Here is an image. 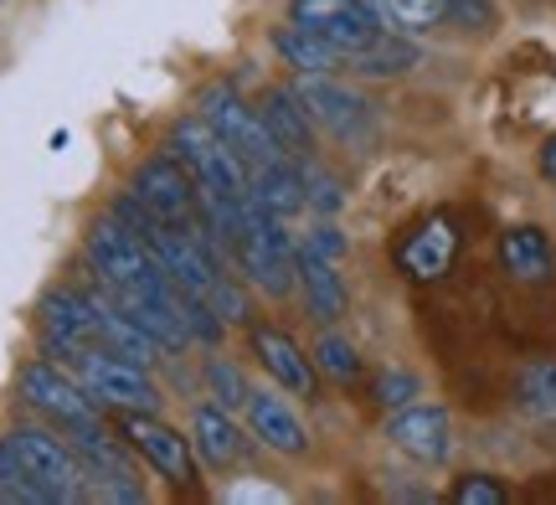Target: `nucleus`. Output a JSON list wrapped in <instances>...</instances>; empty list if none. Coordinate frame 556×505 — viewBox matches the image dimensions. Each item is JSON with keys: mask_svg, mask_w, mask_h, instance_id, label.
Masks as SVG:
<instances>
[{"mask_svg": "<svg viewBox=\"0 0 556 505\" xmlns=\"http://www.w3.org/2000/svg\"><path fill=\"white\" fill-rule=\"evenodd\" d=\"M505 495H510V490L500 485L495 475H464V480L454 485L458 505H505Z\"/></svg>", "mask_w": 556, "mask_h": 505, "instance_id": "obj_31", "label": "nucleus"}, {"mask_svg": "<svg viewBox=\"0 0 556 505\" xmlns=\"http://www.w3.org/2000/svg\"><path fill=\"white\" fill-rule=\"evenodd\" d=\"M232 253H238V263L248 268V279L258 283L268 300L294 294V283H299V248H294V238L283 232V217H274V212L253 206V212H248V227H242L238 243H232Z\"/></svg>", "mask_w": 556, "mask_h": 505, "instance_id": "obj_3", "label": "nucleus"}, {"mask_svg": "<svg viewBox=\"0 0 556 505\" xmlns=\"http://www.w3.org/2000/svg\"><path fill=\"white\" fill-rule=\"evenodd\" d=\"M41 336L52 356H73L83 345H99V304L83 289H47L37 304Z\"/></svg>", "mask_w": 556, "mask_h": 505, "instance_id": "obj_11", "label": "nucleus"}, {"mask_svg": "<svg viewBox=\"0 0 556 505\" xmlns=\"http://www.w3.org/2000/svg\"><path fill=\"white\" fill-rule=\"evenodd\" d=\"M170 155H176L197 186H212V191H227V197H253V176H248V161H242L232 144L222 140L201 114H186L170 129Z\"/></svg>", "mask_w": 556, "mask_h": 505, "instance_id": "obj_2", "label": "nucleus"}, {"mask_svg": "<svg viewBox=\"0 0 556 505\" xmlns=\"http://www.w3.org/2000/svg\"><path fill=\"white\" fill-rule=\"evenodd\" d=\"M0 501L11 505H52V495L31 480V469L16 459V449L0 439Z\"/></svg>", "mask_w": 556, "mask_h": 505, "instance_id": "obj_24", "label": "nucleus"}, {"mask_svg": "<svg viewBox=\"0 0 556 505\" xmlns=\"http://www.w3.org/2000/svg\"><path fill=\"white\" fill-rule=\"evenodd\" d=\"M21 397L31 407H41L47 418H58L62 428H83V424H103L99 418V403L88 397V387L78 377H62L58 366H26L21 371Z\"/></svg>", "mask_w": 556, "mask_h": 505, "instance_id": "obj_12", "label": "nucleus"}, {"mask_svg": "<svg viewBox=\"0 0 556 505\" xmlns=\"http://www.w3.org/2000/svg\"><path fill=\"white\" fill-rule=\"evenodd\" d=\"M299 248H309V253H319V258H340V253H345V238H340L336 223H315V232H309Z\"/></svg>", "mask_w": 556, "mask_h": 505, "instance_id": "obj_32", "label": "nucleus"}, {"mask_svg": "<svg viewBox=\"0 0 556 505\" xmlns=\"http://www.w3.org/2000/svg\"><path fill=\"white\" fill-rule=\"evenodd\" d=\"M315 362H319V371H330L336 382H356L361 377V356H356V345L345 341V336H319Z\"/></svg>", "mask_w": 556, "mask_h": 505, "instance_id": "obj_26", "label": "nucleus"}, {"mask_svg": "<svg viewBox=\"0 0 556 505\" xmlns=\"http://www.w3.org/2000/svg\"><path fill=\"white\" fill-rule=\"evenodd\" d=\"M197 114L212 124V129H217L232 150H238L242 161H248V171L289 161V155L278 150V140L268 135L263 114H258V109H248V103L238 99V88H232V83H206V88L197 93Z\"/></svg>", "mask_w": 556, "mask_h": 505, "instance_id": "obj_5", "label": "nucleus"}, {"mask_svg": "<svg viewBox=\"0 0 556 505\" xmlns=\"http://www.w3.org/2000/svg\"><path fill=\"white\" fill-rule=\"evenodd\" d=\"M299 176H304V206H315L319 217H330V212H340V181L336 176H325V171H315V165H299Z\"/></svg>", "mask_w": 556, "mask_h": 505, "instance_id": "obj_27", "label": "nucleus"}, {"mask_svg": "<svg viewBox=\"0 0 556 505\" xmlns=\"http://www.w3.org/2000/svg\"><path fill=\"white\" fill-rule=\"evenodd\" d=\"M258 114L283 155H299V161L309 155V114H304V103H299L294 88H274V93L263 99Z\"/></svg>", "mask_w": 556, "mask_h": 505, "instance_id": "obj_21", "label": "nucleus"}, {"mask_svg": "<svg viewBox=\"0 0 556 505\" xmlns=\"http://www.w3.org/2000/svg\"><path fill=\"white\" fill-rule=\"evenodd\" d=\"M206 382H212V397H217L222 407H248V382H242V371L232 362H212V371H206Z\"/></svg>", "mask_w": 556, "mask_h": 505, "instance_id": "obj_28", "label": "nucleus"}, {"mask_svg": "<svg viewBox=\"0 0 556 505\" xmlns=\"http://www.w3.org/2000/svg\"><path fill=\"white\" fill-rule=\"evenodd\" d=\"M191 433H197V454L212 469H232L242 454H248L238 424L227 418V407L222 403H201L197 413H191Z\"/></svg>", "mask_w": 556, "mask_h": 505, "instance_id": "obj_18", "label": "nucleus"}, {"mask_svg": "<svg viewBox=\"0 0 556 505\" xmlns=\"http://www.w3.org/2000/svg\"><path fill=\"white\" fill-rule=\"evenodd\" d=\"M516 407L531 424H556V356H536L516 377Z\"/></svg>", "mask_w": 556, "mask_h": 505, "instance_id": "obj_22", "label": "nucleus"}, {"mask_svg": "<svg viewBox=\"0 0 556 505\" xmlns=\"http://www.w3.org/2000/svg\"><path fill=\"white\" fill-rule=\"evenodd\" d=\"M253 351H258L263 371H268L283 392H299V397L315 392V366H309V356L294 345V336H283L274 325H253Z\"/></svg>", "mask_w": 556, "mask_h": 505, "instance_id": "obj_16", "label": "nucleus"}, {"mask_svg": "<svg viewBox=\"0 0 556 505\" xmlns=\"http://www.w3.org/2000/svg\"><path fill=\"white\" fill-rule=\"evenodd\" d=\"M248 418H253V433H258L263 449L274 454H289V459H304L309 454V428L299 424V413L278 392H253L248 397Z\"/></svg>", "mask_w": 556, "mask_h": 505, "instance_id": "obj_15", "label": "nucleus"}, {"mask_svg": "<svg viewBox=\"0 0 556 505\" xmlns=\"http://www.w3.org/2000/svg\"><path fill=\"white\" fill-rule=\"evenodd\" d=\"M289 21L309 26V31L325 37L336 52H345V67H351V58L371 52V47L392 31V26L381 21L377 0H294V5H289Z\"/></svg>", "mask_w": 556, "mask_h": 505, "instance_id": "obj_6", "label": "nucleus"}, {"mask_svg": "<svg viewBox=\"0 0 556 505\" xmlns=\"http://www.w3.org/2000/svg\"><path fill=\"white\" fill-rule=\"evenodd\" d=\"M129 191H135L155 217H165V223L197 227V212H201L197 176H191L176 155H155V161H144L135 171V186H129Z\"/></svg>", "mask_w": 556, "mask_h": 505, "instance_id": "obj_10", "label": "nucleus"}, {"mask_svg": "<svg viewBox=\"0 0 556 505\" xmlns=\"http://www.w3.org/2000/svg\"><path fill=\"white\" fill-rule=\"evenodd\" d=\"M454 253H458V227L448 223V217H428V223L397 248V268L417 283H433L454 268Z\"/></svg>", "mask_w": 556, "mask_h": 505, "instance_id": "obj_14", "label": "nucleus"}, {"mask_svg": "<svg viewBox=\"0 0 556 505\" xmlns=\"http://www.w3.org/2000/svg\"><path fill=\"white\" fill-rule=\"evenodd\" d=\"M78 382L88 387V397L99 407H119V413H160V392L144 377V366L129 356H114L109 345H83L67 356Z\"/></svg>", "mask_w": 556, "mask_h": 505, "instance_id": "obj_4", "label": "nucleus"}, {"mask_svg": "<svg viewBox=\"0 0 556 505\" xmlns=\"http://www.w3.org/2000/svg\"><path fill=\"white\" fill-rule=\"evenodd\" d=\"M417 58H422V52H417L413 41H402L397 31H387L371 52L351 58V73H366V78H397V73H413Z\"/></svg>", "mask_w": 556, "mask_h": 505, "instance_id": "obj_23", "label": "nucleus"}, {"mask_svg": "<svg viewBox=\"0 0 556 505\" xmlns=\"http://www.w3.org/2000/svg\"><path fill=\"white\" fill-rule=\"evenodd\" d=\"M5 444L16 449V459L31 469V480H37L52 505H67V501H83L88 495V475H83V459L73 449L52 439V433H41V428H16V433H5Z\"/></svg>", "mask_w": 556, "mask_h": 505, "instance_id": "obj_8", "label": "nucleus"}, {"mask_svg": "<svg viewBox=\"0 0 556 505\" xmlns=\"http://www.w3.org/2000/svg\"><path fill=\"white\" fill-rule=\"evenodd\" d=\"M119 433L129 439L144 465L155 469L160 480H170L176 490L197 485V459H191V439L176 433L170 424H160V413H119Z\"/></svg>", "mask_w": 556, "mask_h": 505, "instance_id": "obj_9", "label": "nucleus"}, {"mask_svg": "<svg viewBox=\"0 0 556 505\" xmlns=\"http://www.w3.org/2000/svg\"><path fill=\"white\" fill-rule=\"evenodd\" d=\"M299 283L315 320H340L345 315V283L336 274V258H319L309 248H299Z\"/></svg>", "mask_w": 556, "mask_h": 505, "instance_id": "obj_20", "label": "nucleus"}, {"mask_svg": "<svg viewBox=\"0 0 556 505\" xmlns=\"http://www.w3.org/2000/svg\"><path fill=\"white\" fill-rule=\"evenodd\" d=\"M443 21H454V26H464V31H495V0H448V16Z\"/></svg>", "mask_w": 556, "mask_h": 505, "instance_id": "obj_29", "label": "nucleus"}, {"mask_svg": "<svg viewBox=\"0 0 556 505\" xmlns=\"http://www.w3.org/2000/svg\"><path fill=\"white\" fill-rule=\"evenodd\" d=\"M294 93H299V103H304L309 124H319L325 135H336L340 144L366 150V144L377 140V114H371V103L361 99V93L319 78V73H304V78L294 83Z\"/></svg>", "mask_w": 556, "mask_h": 505, "instance_id": "obj_7", "label": "nucleus"}, {"mask_svg": "<svg viewBox=\"0 0 556 505\" xmlns=\"http://www.w3.org/2000/svg\"><path fill=\"white\" fill-rule=\"evenodd\" d=\"M274 52L289 67H299V73H319V78H330V73H340L345 67V52H336L325 37H315L309 26H299V21H289V26H274Z\"/></svg>", "mask_w": 556, "mask_h": 505, "instance_id": "obj_19", "label": "nucleus"}, {"mask_svg": "<svg viewBox=\"0 0 556 505\" xmlns=\"http://www.w3.org/2000/svg\"><path fill=\"white\" fill-rule=\"evenodd\" d=\"M541 176H546V181L556 186V135L546 144H541Z\"/></svg>", "mask_w": 556, "mask_h": 505, "instance_id": "obj_33", "label": "nucleus"}, {"mask_svg": "<svg viewBox=\"0 0 556 505\" xmlns=\"http://www.w3.org/2000/svg\"><path fill=\"white\" fill-rule=\"evenodd\" d=\"M417 392H422V382H417L413 371H381L377 377V403L381 407H407V403H417Z\"/></svg>", "mask_w": 556, "mask_h": 505, "instance_id": "obj_30", "label": "nucleus"}, {"mask_svg": "<svg viewBox=\"0 0 556 505\" xmlns=\"http://www.w3.org/2000/svg\"><path fill=\"white\" fill-rule=\"evenodd\" d=\"M387 439H392V449H402L407 459H417V465H443V459L454 454V424H448V413L433 403L397 407L392 424H387Z\"/></svg>", "mask_w": 556, "mask_h": 505, "instance_id": "obj_13", "label": "nucleus"}, {"mask_svg": "<svg viewBox=\"0 0 556 505\" xmlns=\"http://www.w3.org/2000/svg\"><path fill=\"white\" fill-rule=\"evenodd\" d=\"M500 263L505 274L520 283H552L556 279V253H552V238L541 227H510L500 238Z\"/></svg>", "mask_w": 556, "mask_h": 505, "instance_id": "obj_17", "label": "nucleus"}, {"mask_svg": "<svg viewBox=\"0 0 556 505\" xmlns=\"http://www.w3.org/2000/svg\"><path fill=\"white\" fill-rule=\"evenodd\" d=\"M377 11L397 31H433L448 16V0H377Z\"/></svg>", "mask_w": 556, "mask_h": 505, "instance_id": "obj_25", "label": "nucleus"}, {"mask_svg": "<svg viewBox=\"0 0 556 505\" xmlns=\"http://www.w3.org/2000/svg\"><path fill=\"white\" fill-rule=\"evenodd\" d=\"M88 263L93 274L109 283V294H176L180 283L160 268V258L144 248L135 227H124L119 217H103L88 227Z\"/></svg>", "mask_w": 556, "mask_h": 505, "instance_id": "obj_1", "label": "nucleus"}]
</instances>
